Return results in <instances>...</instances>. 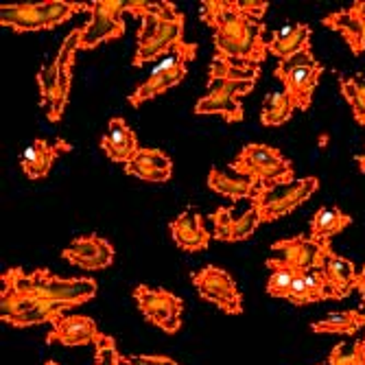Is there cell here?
I'll return each mask as SVG.
<instances>
[{"label":"cell","mask_w":365,"mask_h":365,"mask_svg":"<svg viewBox=\"0 0 365 365\" xmlns=\"http://www.w3.org/2000/svg\"><path fill=\"white\" fill-rule=\"evenodd\" d=\"M114 256H116L114 245L98 235L77 237L68 247L61 250V258L66 262H71L81 269H88V272H101V269L112 267Z\"/></svg>","instance_id":"cell-13"},{"label":"cell","mask_w":365,"mask_h":365,"mask_svg":"<svg viewBox=\"0 0 365 365\" xmlns=\"http://www.w3.org/2000/svg\"><path fill=\"white\" fill-rule=\"evenodd\" d=\"M101 149L110 158V162L127 164L140 151V145H138L136 131L127 125L125 118L116 116L108 123V131L101 138Z\"/></svg>","instance_id":"cell-18"},{"label":"cell","mask_w":365,"mask_h":365,"mask_svg":"<svg viewBox=\"0 0 365 365\" xmlns=\"http://www.w3.org/2000/svg\"><path fill=\"white\" fill-rule=\"evenodd\" d=\"M361 328H365V313L359 309L328 313L311 324V330L319 335H354Z\"/></svg>","instance_id":"cell-25"},{"label":"cell","mask_w":365,"mask_h":365,"mask_svg":"<svg viewBox=\"0 0 365 365\" xmlns=\"http://www.w3.org/2000/svg\"><path fill=\"white\" fill-rule=\"evenodd\" d=\"M215 55L227 59L243 68H260L267 59V38H264V24L247 16L239 0H219V18L212 29Z\"/></svg>","instance_id":"cell-1"},{"label":"cell","mask_w":365,"mask_h":365,"mask_svg":"<svg viewBox=\"0 0 365 365\" xmlns=\"http://www.w3.org/2000/svg\"><path fill=\"white\" fill-rule=\"evenodd\" d=\"M328 365H365V344H363V339L337 344L328 354Z\"/></svg>","instance_id":"cell-32"},{"label":"cell","mask_w":365,"mask_h":365,"mask_svg":"<svg viewBox=\"0 0 365 365\" xmlns=\"http://www.w3.org/2000/svg\"><path fill=\"white\" fill-rule=\"evenodd\" d=\"M322 24L330 31L339 33V36L346 40L348 48L352 51V55H361L363 53V24H361V16L354 9V5H350L348 9H339L328 14Z\"/></svg>","instance_id":"cell-21"},{"label":"cell","mask_w":365,"mask_h":365,"mask_svg":"<svg viewBox=\"0 0 365 365\" xmlns=\"http://www.w3.org/2000/svg\"><path fill=\"white\" fill-rule=\"evenodd\" d=\"M319 365H322V363H319Z\"/></svg>","instance_id":"cell-48"},{"label":"cell","mask_w":365,"mask_h":365,"mask_svg":"<svg viewBox=\"0 0 365 365\" xmlns=\"http://www.w3.org/2000/svg\"><path fill=\"white\" fill-rule=\"evenodd\" d=\"M258 75H260V68H243V66H235L230 63L227 59L215 55L212 61H210V68H208V81H215V79H239V81H258Z\"/></svg>","instance_id":"cell-31"},{"label":"cell","mask_w":365,"mask_h":365,"mask_svg":"<svg viewBox=\"0 0 365 365\" xmlns=\"http://www.w3.org/2000/svg\"><path fill=\"white\" fill-rule=\"evenodd\" d=\"M354 9L359 11L361 24H363V53H365V0H356V3H354Z\"/></svg>","instance_id":"cell-44"},{"label":"cell","mask_w":365,"mask_h":365,"mask_svg":"<svg viewBox=\"0 0 365 365\" xmlns=\"http://www.w3.org/2000/svg\"><path fill=\"white\" fill-rule=\"evenodd\" d=\"M88 14L90 20L81 26V51H92L125 36L123 14H127V0H94Z\"/></svg>","instance_id":"cell-7"},{"label":"cell","mask_w":365,"mask_h":365,"mask_svg":"<svg viewBox=\"0 0 365 365\" xmlns=\"http://www.w3.org/2000/svg\"><path fill=\"white\" fill-rule=\"evenodd\" d=\"M81 51V26L73 29L68 36L63 38L59 51H57V61L59 66H68V68H75V57Z\"/></svg>","instance_id":"cell-34"},{"label":"cell","mask_w":365,"mask_h":365,"mask_svg":"<svg viewBox=\"0 0 365 365\" xmlns=\"http://www.w3.org/2000/svg\"><path fill=\"white\" fill-rule=\"evenodd\" d=\"M192 284L197 289V295L204 302L215 304L225 315H241L243 313V293L237 287L235 278H232L223 267H215V264H206L192 276Z\"/></svg>","instance_id":"cell-10"},{"label":"cell","mask_w":365,"mask_h":365,"mask_svg":"<svg viewBox=\"0 0 365 365\" xmlns=\"http://www.w3.org/2000/svg\"><path fill=\"white\" fill-rule=\"evenodd\" d=\"M134 300L143 317L158 326L160 330L169 335H175L182 328L184 317V302L182 297L167 291V289H155L149 284H138L134 289Z\"/></svg>","instance_id":"cell-8"},{"label":"cell","mask_w":365,"mask_h":365,"mask_svg":"<svg viewBox=\"0 0 365 365\" xmlns=\"http://www.w3.org/2000/svg\"><path fill=\"white\" fill-rule=\"evenodd\" d=\"M59 75H61V68H59L57 55H55V59H51L48 63H44L42 68H40V73H38L40 106H42L44 110H48L51 103L55 101L57 90H59Z\"/></svg>","instance_id":"cell-30"},{"label":"cell","mask_w":365,"mask_h":365,"mask_svg":"<svg viewBox=\"0 0 365 365\" xmlns=\"http://www.w3.org/2000/svg\"><path fill=\"white\" fill-rule=\"evenodd\" d=\"M354 162L359 164V169L365 173V151H363V153H359V155H354Z\"/></svg>","instance_id":"cell-45"},{"label":"cell","mask_w":365,"mask_h":365,"mask_svg":"<svg viewBox=\"0 0 365 365\" xmlns=\"http://www.w3.org/2000/svg\"><path fill=\"white\" fill-rule=\"evenodd\" d=\"M66 151H71V145L63 138H59L55 143H48L44 138H36L20 153L22 173L29 180H44L51 173L55 160Z\"/></svg>","instance_id":"cell-17"},{"label":"cell","mask_w":365,"mask_h":365,"mask_svg":"<svg viewBox=\"0 0 365 365\" xmlns=\"http://www.w3.org/2000/svg\"><path fill=\"white\" fill-rule=\"evenodd\" d=\"M96 354H94V363L92 365H125L123 363V354L118 352V346H116V339L106 335L103 341L98 344L96 348Z\"/></svg>","instance_id":"cell-36"},{"label":"cell","mask_w":365,"mask_h":365,"mask_svg":"<svg viewBox=\"0 0 365 365\" xmlns=\"http://www.w3.org/2000/svg\"><path fill=\"white\" fill-rule=\"evenodd\" d=\"M235 219H237V217H232V208H230V206L217 208V210L210 215V221H212V225H215L212 237H215L217 241L230 243V241H232V225H235Z\"/></svg>","instance_id":"cell-35"},{"label":"cell","mask_w":365,"mask_h":365,"mask_svg":"<svg viewBox=\"0 0 365 365\" xmlns=\"http://www.w3.org/2000/svg\"><path fill=\"white\" fill-rule=\"evenodd\" d=\"M322 272H324V278L328 282L330 297H333V300H341V297H348L354 291V280L359 272L354 269V264L348 258L333 252Z\"/></svg>","instance_id":"cell-22"},{"label":"cell","mask_w":365,"mask_h":365,"mask_svg":"<svg viewBox=\"0 0 365 365\" xmlns=\"http://www.w3.org/2000/svg\"><path fill=\"white\" fill-rule=\"evenodd\" d=\"M260 215H258V208L252 204L241 217L235 219V225H232V241L230 243H241V241H247L254 232L258 230L260 225Z\"/></svg>","instance_id":"cell-33"},{"label":"cell","mask_w":365,"mask_h":365,"mask_svg":"<svg viewBox=\"0 0 365 365\" xmlns=\"http://www.w3.org/2000/svg\"><path fill=\"white\" fill-rule=\"evenodd\" d=\"M230 169L241 178L256 180L260 186H269L293 178L291 162L272 145L262 143H250L245 145L237 158L230 162Z\"/></svg>","instance_id":"cell-5"},{"label":"cell","mask_w":365,"mask_h":365,"mask_svg":"<svg viewBox=\"0 0 365 365\" xmlns=\"http://www.w3.org/2000/svg\"><path fill=\"white\" fill-rule=\"evenodd\" d=\"M324 73V63H311V66H300V68H276L274 77L284 86V94L291 101L293 110H300L307 112L313 106V92L319 83V77Z\"/></svg>","instance_id":"cell-14"},{"label":"cell","mask_w":365,"mask_h":365,"mask_svg":"<svg viewBox=\"0 0 365 365\" xmlns=\"http://www.w3.org/2000/svg\"><path fill=\"white\" fill-rule=\"evenodd\" d=\"M103 333L98 330L96 322L88 315H63L57 319L48 335L46 344H59L66 348H79V346H98L103 341Z\"/></svg>","instance_id":"cell-15"},{"label":"cell","mask_w":365,"mask_h":365,"mask_svg":"<svg viewBox=\"0 0 365 365\" xmlns=\"http://www.w3.org/2000/svg\"><path fill=\"white\" fill-rule=\"evenodd\" d=\"M169 7V0H162V3H151V0H127V14L143 20L145 16L162 14Z\"/></svg>","instance_id":"cell-38"},{"label":"cell","mask_w":365,"mask_h":365,"mask_svg":"<svg viewBox=\"0 0 365 365\" xmlns=\"http://www.w3.org/2000/svg\"><path fill=\"white\" fill-rule=\"evenodd\" d=\"M361 339H363V344H365V335H363V337H361Z\"/></svg>","instance_id":"cell-47"},{"label":"cell","mask_w":365,"mask_h":365,"mask_svg":"<svg viewBox=\"0 0 365 365\" xmlns=\"http://www.w3.org/2000/svg\"><path fill=\"white\" fill-rule=\"evenodd\" d=\"M317 190H319V180L313 175L302 180H284L269 186H260L252 199V204L258 208L262 223H272L297 210Z\"/></svg>","instance_id":"cell-4"},{"label":"cell","mask_w":365,"mask_h":365,"mask_svg":"<svg viewBox=\"0 0 365 365\" xmlns=\"http://www.w3.org/2000/svg\"><path fill=\"white\" fill-rule=\"evenodd\" d=\"M256 81H239V79H215L208 81V92L199 98L195 106V114H219L227 123H241L245 112L241 106V98L254 90Z\"/></svg>","instance_id":"cell-9"},{"label":"cell","mask_w":365,"mask_h":365,"mask_svg":"<svg viewBox=\"0 0 365 365\" xmlns=\"http://www.w3.org/2000/svg\"><path fill=\"white\" fill-rule=\"evenodd\" d=\"M311 48V26L307 22H297V24H287L282 29H276L269 42L267 51L272 57H278V61L289 59L302 51Z\"/></svg>","instance_id":"cell-20"},{"label":"cell","mask_w":365,"mask_h":365,"mask_svg":"<svg viewBox=\"0 0 365 365\" xmlns=\"http://www.w3.org/2000/svg\"><path fill=\"white\" fill-rule=\"evenodd\" d=\"M287 302H291V304H295V307L313 304V297H311V293H309V289H307V284H304V280H302L300 274H297V278H295V282H293V287H291V293H289V297H287Z\"/></svg>","instance_id":"cell-40"},{"label":"cell","mask_w":365,"mask_h":365,"mask_svg":"<svg viewBox=\"0 0 365 365\" xmlns=\"http://www.w3.org/2000/svg\"><path fill=\"white\" fill-rule=\"evenodd\" d=\"M272 252H276V262L284 264L289 269H295L297 274L311 272V269H324L326 260L333 254L330 243L313 241L311 237H291L280 239L272 243Z\"/></svg>","instance_id":"cell-11"},{"label":"cell","mask_w":365,"mask_h":365,"mask_svg":"<svg viewBox=\"0 0 365 365\" xmlns=\"http://www.w3.org/2000/svg\"><path fill=\"white\" fill-rule=\"evenodd\" d=\"M264 267H269V272H272L269 280H267V293L272 297H282V300H287L289 293H291V287L297 278V272L276 262V258H267Z\"/></svg>","instance_id":"cell-29"},{"label":"cell","mask_w":365,"mask_h":365,"mask_svg":"<svg viewBox=\"0 0 365 365\" xmlns=\"http://www.w3.org/2000/svg\"><path fill=\"white\" fill-rule=\"evenodd\" d=\"M293 106L287 98L284 92H269L262 98V110H260V123L264 127H280L293 116Z\"/></svg>","instance_id":"cell-26"},{"label":"cell","mask_w":365,"mask_h":365,"mask_svg":"<svg viewBox=\"0 0 365 365\" xmlns=\"http://www.w3.org/2000/svg\"><path fill=\"white\" fill-rule=\"evenodd\" d=\"M125 365H180L175 359L164 356V354H129L123 356Z\"/></svg>","instance_id":"cell-39"},{"label":"cell","mask_w":365,"mask_h":365,"mask_svg":"<svg viewBox=\"0 0 365 365\" xmlns=\"http://www.w3.org/2000/svg\"><path fill=\"white\" fill-rule=\"evenodd\" d=\"M125 173L134 175L143 182L162 184L169 182L173 173V162L162 149H149L140 147V151L134 155V160L125 164Z\"/></svg>","instance_id":"cell-19"},{"label":"cell","mask_w":365,"mask_h":365,"mask_svg":"<svg viewBox=\"0 0 365 365\" xmlns=\"http://www.w3.org/2000/svg\"><path fill=\"white\" fill-rule=\"evenodd\" d=\"M90 11L88 3H68V0H44V3H16L3 5L0 9V24L16 33L48 31L73 16Z\"/></svg>","instance_id":"cell-3"},{"label":"cell","mask_w":365,"mask_h":365,"mask_svg":"<svg viewBox=\"0 0 365 365\" xmlns=\"http://www.w3.org/2000/svg\"><path fill=\"white\" fill-rule=\"evenodd\" d=\"M208 188L221 197H227L232 199V204L235 202H241V199H254V195L258 192L260 184L256 180H250V178H232L219 169H210L208 171V180H206Z\"/></svg>","instance_id":"cell-23"},{"label":"cell","mask_w":365,"mask_h":365,"mask_svg":"<svg viewBox=\"0 0 365 365\" xmlns=\"http://www.w3.org/2000/svg\"><path fill=\"white\" fill-rule=\"evenodd\" d=\"M0 282L33 300H48L66 309L81 307L94 300L98 293V282L94 278H63L55 276L46 267L24 272L22 267H9L0 276Z\"/></svg>","instance_id":"cell-2"},{"label":"cell","mask_w":365,"mask_h":365,"mask_svg":"<svg viewBox=\"0 0 365 365\" xmlns=\"http://www.w3.org/2000/svg\"><path fill=\"white\" fill-rule=\"evenodd\" d=\"M66 311H71V309L55 304V302H48V300H40L31 311H26L24 315L14 319L9 326H14V328H31V326H40V324L53 326L57 319H61L66 315Z\"/></svg>","instance_id":"cell-27"},{"label":"cell","mask_w":365,"mask_h":365,"mask_svg":"<svg viewBox=\"0 0 365 365\" xmlns=\"http://www.w3.org/2000/svg\"><path fill=\"white\" fill-rule=\"evenodd\" d=\"M311 297H313V302H319V300H328L330 297V289H328V282L324 278V272L322 269H311V272H302L300 274Z\"/></svg>","instance_id":"cell-37"},{"label":"cell","mask_w":365,"mask_h":365,"mask_svg":"<svg viewBox=\"0 0 365 365\" xmlns=\"http://www.w3.org/2000/svg\"><path fill=\"white\" fill-rule=\"evenodd\" d=\"M195 57H197V44L184 42V44L175 46L155 66L153 73L149 75V79L143 81L134 92L127 96V103L131 108H140L145 101H151V98L180 86L186 77V63Z\"/></svg>","instance_id":"cell-6"},{"label":"cell","mask_w":365,"mask_h":365,"mask_svg":"<svg viewBox=\"0 0 365 365\" xmlns=\"http://www.w3.org/2000/svg\"><path fill=\"white\" fill-rule=\"evenodd\" d=\"M199 18L210 29H215L219 18V0H204V3H199Z\"/></svg>","instance_id":"cell-41"},{"label":"cell","mask_w":365,"mask_h":365,"mask_svg":"<svg viewBox=\"0 0 365 365\" xmlns=\"http://www.w3.org/2000/svg\"><path fill=\"white\" fill-rule=\"evenodd\" d=\"M341 94L348 101L352 116L359 125L365 127V77L354 75V77H341L339 79Z\"/></svg>","instance_id":"cell-28"},{"label":"cell","mask_w":365,"mask_h":365,"mask_svg":"<svg viewBox=\"0 0 365 365\" xmlns=\"http://www.w3.org/2000/svg\"><path fill=\"white\" fill-rule=\"evenodd\" d=\"M352 223V217L337 206H322L311 219V239L319 243H330V239L341 235Z\"/></svg>","instance_id":"cell-24"},{"label":"cell","mask_w":365,"mask_h":365,"mask_svg":"<svg viewBox=\"0 0 365 365\" xmlns=\"http://www.w3.org/2000/svg\"><path fill=\"white\" fill-rule=\"evenodd\" d=\"M239 5L247 16H252L256 20H262L269 9V3H264V0H239Z\"/></svg>","instance_id":"cell-42"},{"label":"cell","mask_w":365,"mask_h":365,"mask_svg":"<svg viewBox=\"0 0 365 365\" xmlns=\"http://www.w3.org/2000/svg\"><path fill=\"white\" fill-rule=\"evenodd\" d=\"M169 230H171V237H173L175 245L188 254H197V252L208 250V245L212 241V232L206 230L204 217L199 215V210L195 206H186L169 223Z\"/></svg>","instance_id":"cell-16"},{"label":"cell","mask_w":365,"mask_h":365,"mask_svg":"<svg viewBox=\"0 0 365 365\" xmlns=\"http://www.w3.org/2000/svg\"><path fill=\"white\" fill-rule=\"evenodd\" d=\"M44 365H59V363H57V361H46Z\"/></svg>","instance_id":"cell-46"},{"label":"cell","mask_w":365,"mask_h":365,"mask_svg":"<svg viewBox=\"0 0 365 365\" xmlns=\"http://www.w3.org/2000/svg\"><path fill=\"white\" fill-rule=\"evenodd\" d=\"M184 14L182 11H173L171 16H167L162 20L160 29L155 31V36L147 42H140L136 44V55L131 59V66L134 68H140V66L149 63V61H155L160 57H167L175 46L184 44Z\"/></svg>","instance_id":"cell-12"},{"label":"cell","mask_w":365,"mask_h":365,"mask_svg":"<svg viewBox=\"0 0 365 365\" xmlns=\"http://www.w3.org/2000/svg\"><path fill=\"white\" fill-rule=\"evenodd\" d=\"M354 289H356V293L361 295V304L365 307V264H363V267L359 269V274H356Z\"/></svg>","instance_id":"cell-43"}]
</instances>
